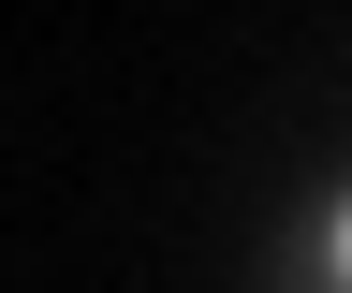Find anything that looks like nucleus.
Wrapping results in <instances>:
<instances>
[{
  "label": "nucleus",
  "mask_w": 352,
  "mask_h": 293,
  "mask_svg": "<svg viewBox=\"0 0 352 293\" xmlns=\"http://www.w3.org/2000/svg\"><path fill=\"white\" fill-rule=\"evenodd\" d=\"M323 279H338V293H352V191H338V205H323Z\"/></svg>",
  "instance_id": "obj_1"
}]
</instances>
